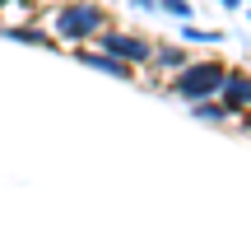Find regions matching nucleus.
<instances>
[{
  "label": "nucleus",
  "mask_w": 251,
  "mask_h": 233,
  "mask_svg": "<svg viewBox=\"0 0 251 233\" xmlns=\"http://www.w3.org/2000/svg\"><path fill=\"white\" fill-rule=\"evenodd\" d=\"M224 80H228V70L219 61H196V65H181L172 93L186 98V103H205L209 93H224Z\"/></svg>",
  "instance_id": "1"
},
{
  "label": "nucleus",
  "mask_w": 251,
  "mask_h": 233,
  "mask_svg": "<svg viewBox=\"0 0 251 233\" xmlns=\"http://www.w3.org/2000/svg\"><path fill=\"white\" fill-rule=\"evenodd\" d=\"M102 28H107V14H102L98 5H89V0L56 9V33H61V37H70V42H84V37L102 33Z\"/></svg>",
  "instance_id": "2"
},
{
  "label": "nucleus",
  "mask_w": 251,
  "mask_h": 233,
  "mask_svg": "<svg viewBox=\"0 0 251 233\" xmlns=\"http://www.w3.org/2000/svg\"><path fill=\"white\" fill-rule=\"evenodd\" d=\"M102 47H107L112 56H121V61H130V65H140V61H149V56H153V47L144 42V37H135V33H112V28H102Z\"/></svg>",
  "instance_id": "3"
},
{
  "label": "nucleus",
  "mask_w": 251,
  "mask_h": 233,
  "mask_svg": "<svg viewBox=\"0 0 251 233\" xmlns=\"http://www.w3.org/2000/svg\"><path fill=\"white\" fill-rule=\"evenodd\" d=\"M224 103L233 112L251 108V75H228V80H224Z\"/></svg>",
  "instance_id": "4"
},
{
  "label": "nucleus",
  "mask_w": 251,
  "mask_h": 233,
  "mask_svg": "<svg viewBox=\"0 0 251 233\" xmlns=\"http://www.w3.org/2000/svg\"><path fill=\"white\" fill-rule=\"evenodd\" d=\"M84 65H93V70H107V75H130V61H121V56H98V52H75Z\"/></svg>",
  "instance_id": "5"
},
{
  "label": "nucleus",
  "mask_w": 251,
  "mask_h": 233,
  "mask_svg": "<svg viewBox=\"0 0 251 233\" xmlns=\"http://www.w3.org/2000/svg\"><path fill=\"white\" fill-rule=\"evenodd\" d=\"M5 37H19V42H33V47H51V37L37 33V28H5Z\"/></svg>",
  "instance_id": "6"
},
{
  "label": "nucleus",
  "mask_w": 251,
  "mask_h": 233,
  "mask_svg": "<svg viewBox=\"0 0 251 233\" xmlns=\"http://www.w3.org/2000/svg\"><path fill=\"white\" fill-rule=\"evenodd\" d=\"M158 56V65H168V70H181V65H191L186 61V52H177V47H163V52H153Z\"/></svg>",
  "instance_id": "7"
},
{
  "label": "nucleus",
  "mask_w": 251,
  "mask_h": 233,
  "mask_svg": "<svg viewBox=\"0 0 251 233\" xmlns=\"http://www.w3.org/2000/svg\"><path fill=\"white\" fill-rule=\"evenodd\" d=\"M196 112L205 116V121H224V116L233 112V108H228V103H224V108H219V103H196Z\"/></svg>",
  "instance_id": "8"
},
{
  "label": "nucleus",
  "mask_w": 251,
  "mask_h": 233,
  "mask_svg": "<svg viewBox=\"0 0 251 233\" xmlns=\"http://www.w3.org/2000/svg\"><path fill=\"white\" fill-rule=\"evenodd\" d=\"M168 14H177V19H191V0H158Z\"/></svg>",
  "instance_id": "9"
},
{
  "label": "nucleus",
  "mask_w": 251,
  "mask_h": 233,
  "mask_svg": "<svg viewBox=\"0 0 251 233\" xmlns=\"http://www.w3.org/2000/svg\"><path fill=\"white\" fill-rule=\"evenodd\" d=\"M191 42H224V33H209V28H186Z\"/></svg>",
  "instance_id": "10"
},
{
  "label": "nucleus",
  "mask_w": 251,
  "mask_h": 233,
  "mask_svg": "<svg viewBox=\"0 0 251 233\" xmlns=\"http://www.w3.org/2000/svg\"><path fill=\"white\" fill-rule=\"evenodd\" d=\"M135 5H140V9H153V5H158V0H135Z\"/></svg>",
  "instance_id": "11"
},
{
  "label": "nucleus",
  "mask_w": 251,
  "mask_h": 233,
  "mask_svg": "<svg viewBox=\"0 0 251 233\" xmlns=\"http://www.w3.org/2000/svg\"><path fill=\"white\" fill-rule=\"evenodd\" d=\"M5 5H9V0H0V9H5Z\"/></svg>",
  "instance_id": "12"
}]
</instances>
